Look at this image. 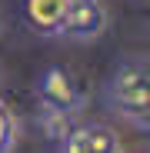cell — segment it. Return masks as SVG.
<instances>
[{
	"mask_svg": "<svg viewBox=\"0 0 150 153\" xmlns=\"http://www.w3.org/2000/svg\"><path fill=\"white\" fill-rule=\"evenodd\" d=\"M107 30V7L104 0H67L57 37L67 40H93Z\"/></svg>",
	"mask_w": 150,
	"mask_h": 153,
	"instance_id": "277c9868",
	"label": "cell"
},
{
	"mask_svg": "<svg viewBox=\"0 0 150 153\" xmlns=\"http://www.w3.org/2000/svg\"><path fill=\"white\" fill-rule=\"evenodd\" d=\"M17 137H20L17 117H13V110L4 103V100H0V153H13Z\"/></svg>",
	"mask_w": 150,
	"mask_h": 153,
	"instance_id": "8992f818",
	"label": "cell"
},
{
	"mask_svg": "<svg viewBox=\"0 0 150 153\" xmlns=\"http://www.w3.org/2000/svg\"><path fill=\"white\" fill-rule=\"evenodd\" d=\"M104 103L134 126H150V67L123 60L104 83Z\"/></svg>",
	"mask_w": 150,
	"mask_h": 153,
	"instance_id": "6da1fadb",
	"label": "cell"
},
{
	"mask_svg": "<svg viewBox=\"0 0 150 153\" xmlns=\"http://www.w3.org/2000/svg\"><path fill=\"white\" fill-rule=\"evenodd\" d=\"M60 153H123V140L104 120L73 123L70 133L60 140Z\"/></svg>",
	"mask_w": 150,
	"mask_h": 153,
	"instance_id": "3957f363",
	"label": "cell"
},
{
	"mask_svg": "<svg viewBox=\"0 0 150 153\" xmlns=\"http://www.w3.org/2000/svg\"><path fill=\"white\" fill-rule=\"evenodd\" d=\"M37 97H40V107L47 113H60V117H77L84 110V90L77 87L73 73L67 67H47L37 80Z\"/></svg>",
	"mask_w": 150,
	"mask_h": 153,
	"instance_id": "7a4b0ae2",
	"label": "cell"
},
{
	"mask_svg": "<svg viewBox=\"0 0 150 153\" xmlns=\"http://www.w3.org/2000/svg\"><path fill=\"white\" fill-rule=\"evenodd\" d=\"M147 153H150V150H147Z\"/></svg>",
	"mask_w": 150,
	"mask_h": 153,
	"instance_id": "52a82bcc",
	"label": "cell"
},
{
	"mask_svg": "<svg viewBox=\"0 0 150 153\" xmlns=\"http://www.w3.org/2000/svg\"><path fill=\"white\" fill-rule=\"evenodd\" d=\"M63 10H67V0H23V17H27L30 30L43 37H57Z\"/></svg>",
	"mask_w": 150,
	"mask_h": 153,
	"instance_id": "5b68a950",
	"label": "cell"
}]
</instances>
